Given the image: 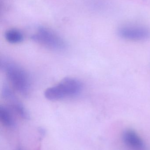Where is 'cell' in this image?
<instances>
[{
  "instance_id": "cell-1",
  "label": "cell",
  "mask_w": 150,
  "mask_h": 150,
  "mask_svg": "<svg viewBox=\"0 0 150 150\" xmlns=\"http://www.w3.org/2000/svg\"><path fill=\"white\" fill-rule=\"evenodd\" d=\"M1 68L13 88L23 95L30 92V78L26 70L17 63L9 60H2Z\"/></svg>"
},
{
  "instance_id": "cell-2",
  "label": "cell",
  "mask_w": 150,
  "mask_h": 150,
  "mask_svg": "<svg viewBox=\"0 0 150 150\" xmlns=\"http://www.w3.org/2000/svg\"><path fill=\"white\" fill-rule=\"evenodd\" d=\"M82 88V84L78 79L66 77L56 85L47 89L44 95L49 100H60L77 96Z\"/></svg>"
},
{
  "instance_id": "cell-3",
  "label": "cell",
  "mask_w": 150,
  "mask_h": 150,
  "mask_svg": "<svg viewBox=\"0 0 150 150\" xmlns=\"http://www.w3.org/2000/svg\"><path fill=\"white\" fill-rule=\"evenodd\" d=\"M33 41L43 46L55 51H63L66 43L60 36L47 28L40 27L31 38Z\"/></svg>"
},
{
  "instance_id": "cell-4",
  "label": "cell",
  "mask_w": 150,
  "mask_h": 150,
  "mask_svg": "<svg viewBox=\"0 0 150 150\" xmlns=\"http://www.w3.org/2000/svg\"><path fill=\"white\" fill-rule=\"evenodd\" d=\"M118 33L122 38L131 41H142L150 38V29L140 25L122 26L119 29Z\"/></svg>"
},
{
  "instance_id": "cell-5",
  "label": "cell",
  "mask_w": 150,
  "mask_h": 150,
  "mask_svg": "<svg viewBox=\"0 0 150 150\" xmlns=\"http://www.w3.org/2000/svg\"><path fill=\"white\" fill-rule=\"evenodd\" d=\"M2 95L4 99L18 115L24 119L29 118L27 110L9 86H4L2 90Z\"/></svg>"
},
{
  "instance_id": "cell-6",
  "label": "cell",
  "mask_w": 150,
  "mask_h": 150,
  "mask_svg": "<svg viewBox=\"0 0 150 150\" xmlns=\"http://www.w3.org/2000/svg\"><path fill=\"white\" fill-rule=\"evenodd\" d=\"M122 140L129 150H147L144 142L134 130H125L122 134Z\"/></svg>"
},
{
  "instance_id": "cell-7",
  "label": "cell",
  "mask_w": 150,
  "mask_h": 150,
  "mask_svg": "<svg viewBox=\"0 0 150 150\" xmlns=\"http://www.w3.org/2000/svg\"><path fill=\"white\" fill-rule=\"evenodd\" d=\"M0 119L6 127H12L15 126V121L10 111L4 106L0 107Z\"/></svg>"
},
{
  "instance_id": "cell-8",
  "label": "cell",
  "mask_w": 150,
  "mask_h": 150,
  "mask_svg": "<svg viewBox=\"0 0 150 150\" xmlns=\"http://www.w3.org/2000/svg\"><path fill=\"white\" fill-rule=\"evenodd\" d=\"M5 39L11 44H18L23 40V36L21 32L16 29H11L5 32Z\"/></svg>"
}]
</instances>
